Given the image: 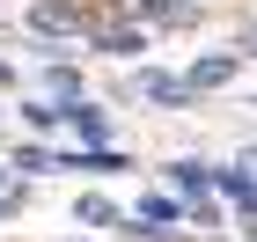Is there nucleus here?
Masks as SVG:
<instances>
[{
	"mask_svg": "<svg viewBox=\"0 0 257 242\" xmlns=\"http://www.w3.org/2000/svg\"><path fill=\"white\" fill-rule=\"evenodd\" d=\"M177 220H191V198L184 191H147L133 205V227H177Z\"/></svg>",
	"mask_w": 257,
	"mask_h": 242,
	"instance_id": "f257e3e1",
	"label": "nucleus"
},
{
	"mask_svg": "<svg viewBox=\"0 0 257 242\" xmlns=\"http://www.w3.org/2000/svg\"><path fill=\"white\" fill-rule=\"evenodd\" d=\"M235 74H242V52H206V59H191V66H184V81H191L198 96H206V88H228Z\"/></svg>",
	"mask_w": 257,
	"mask_h": 242,
	"instance_id": "f03ea898",
	"label": "nucleus"
},
{
	"mask_svg": "<svg viewBox=\"0 0 257 242\" xmlns=\"http://www.w3.org/2000/svg\"><path fill=\"white\" fill-rule=\"evenodd\" d=\"M140 96H147V103H162V110H184L198 88H191L184 74H162V66H147V74H140Z\"/></svg>",
	"mask_w": 257,
	"mask_h": 242,
	"instance_id": "7ed1b4c3",
	"label": "nucleus"
},
{
	"mask_svg": "<svg viewBox=\"0 0 257 242\" xmlns=\"http://www.w3.org/2000/svg\"><path fill=\"white\" fill-rule=\"evenodd\" d=\"M59 110H66V125H74V132H81V140H88V147H103V140H110V118H103V110H96V103H88V96L59 103Z\"/></svg>",
	"mask_w": 257,
	"mask_h": 242,
	"instance_id": "20e7f679",
	"label": "nucleus"
},
{
	"mask_svg": "<svg viewBox=\"0 0 257 242\" xmlns=\"http://www.w3.org/2000/svg\"><path fill=\"white\" fill-rule=\"evenodd\" d=\"M213 176L220 169H206V161H177V169H169V183H177L184 198H213Z\"/></svg>",
	"mask_w": 257,
	"mask_h": 242,
	"instance_id": "39448f33",
	"label": "nucleus"
},
{
	"mask_svg": "<svg viewBox=\"0 0 257 242\" xmlns=\"http://www.w3.org/2000/svg\"><path fill=\"white\" fill-rule=\"evenodd\" d=\"M88 44L110 59H133V52H147V30H88Z\"/></svg>",
	"mask_w": 257,
	"mask_h": 242,
	"instance_id": "423d86ee",
	"label": "nucleus"
},
{
	"mask_svg": "<svg viewBox=\"0 0 257 242\" xmlns=\"http://www.w3.org/2000/svg\"><path fill=\"white\" fill-rule=\"evenodd\" d=\"M59 169H88V176H110V169H125L118 147H81V154H59Z\"/></svg>",
	"mask_w": 257,
	"mask_h": 242,
	"instance_id": "0eeeda50",
	"label": "nucleus"
},
{
	"mask_svg": "<svg viewBox=\"0 0 257 242\" xmlns=\"http://www.w3.org/2000/svg\"><path fill=\"white\" fill-rule=\"evenodd\" d=\"M74 220H81V227H118L125 213H118V205H110V198H96V191H81V205H74Z\"/></svg>",
	"mask_w": 257,
	"mask_h": 242,
	"instance_id": "6e6552de",
	"label": "nucleus"
},
{
	"mask_svg": "<svg viewBox=\"0 0 257 242\" xmlns=\"http://www.w3.org/2000/svg\"><path fill=\"white\" fill-rule=\"evenodd\" d=\"M44 88H52L59 103H74V96H81V74H74V66H52V74H44Z\"/></svg>",
	"mask_w": 257,
	"mask_h": 242,
	"instance_id": "1a4fd4ad",
	"label": "nucleus"
},
{
	"mask_svg": "<svg viewBox=\"0 0 257 242\" xmlns=\"http://www.w3.org/2000/svg\"><path fill=\"white\" fill-rule=\"evenodd\" d=\"M22 118H30V132H52V125H59L66 110H52V103H30V110H22Z\"/></svg>",
	"mask_w": 257,
	"mask_h": 242,
	"instance_id": "9d476101",
	"label": "nucleus"
},
{
	"mask_svg": "<svg viewBox=\"0 0 257 242\" xmlns=\"http://www.w3.org/2000/svg\"><path fill=\"white\" fill-rule=\"evenodd\" d=\"M0 88H15V74H8V66H0Z\"/></svg>",
	"mask_w": 257,
	"mask_h": 242,
	"instance_id": "9b49d317",
	"label": "nucleus"
},
{
	"mask_svg": "<svg viewBox=\"0 0 257 242\" xmlns=\"http://www.w3.org/2000/svg\"><path fill=\"white\" fill-rule=\"evenodd\" d=\"M8 205H15V191H0V213H8Z\"/></svg>",
	"mask_w": 257,
	"mask_h": 242,
	"instance_id": "f8f14e48",
	"label": "nucleus"
},
{
	"mask_svg": "<svg viewBox=\"0 0 257 242\" xmlns=\"http://www.w3.org/2000/svg\"><path fill=\"white\" fill-rule=\"evenodd\" d=\"M250 59H257V30H250Z\"/></svg>",
	"mask_w": 257,
	"mask_h": 242,
	"instance_id": "ddd939ff",
	"label": "nucleus"
}]
</instances>
